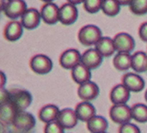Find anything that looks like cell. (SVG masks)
<instances>
[{"label": "cell", "mask_w": 147, "mask_h": 133, "mask_svg": "<svg viewBox=\"0 0 147 133\" xmlns=\"http://www.w3.org/2000/svg\"><path fill=\"white\" fill-rule=\"evenodd\" d=\"M9 102L18 111H25L32 102V95L25 89L9 90Z\"/></svg>", "instance_id": "6da1fadb"}, {"label": "cell", "mask_w": 147, "mask_h": 133, "mask_svg": "<svg viewBox=\"0 0 147 133\" xmlns=\"http://www.w3.org/2000/svg\"><path fill=\"white\" fill-rule=\"evenodd\" d=\"M102 38V32L95 25H86L78 32V40L84 46L96 45Z\"/></svg>", "instance_id": "7a4b0ae2"}, {"label": "cell", "mask_w": 147, "mask_h": 133, "mask_svg": "<svg viewBox=\"0 0 147 133\" xmlns=\"http://www.w3.org/2000/svg\"><path fill=\"white\" fill-rule=\"evenodd\" d=\"M30 67L37 75H47L53 70V61L47 55L37 54L30 59Z\"/></svg>", "instance_id": "3957f363"}, {"label": "cell", "mask_w": 147, "mask_h": 133, "mask_svg": "<svg viewBox=\"0 0 147 133\" xmlns=\"http://www.w3.org/2000/svg\"><path fill=\"white\" fill-rule=\"evenodd\" d=\"M109 118L114 123L119 125L130 122L131 119H132L131 107L126 104L113 105L109 109Z\"/></svg>", "instance_id": "277c9868"}, {"label": "cell", "mask_w": 147, "mask_h": 133, "mask_svg": "<svg viewBox=\"0 0 147 133\" xmlns=\"http://www.w3.org/2000/svg\"><path fill=\"white\" fill-rule=\"evenodd\" d=\"M113 42L115 46V50L118 52H131L135 47V41L132 37L125 33V32H121L118 33L113 38Z\"/></svg>", "instance_id": "5b68a950"}, {"label": "cell", "mask_w": 147, "mask_h": 133, "mask_svg": "<svg viewBox=\"0 0 147 133\" xmlns=\"http://www.w3.org/2000/svg\"><path fill=\"white\" fill-rule=\"evenodd\" d=\"M27 9V4L24 0H10L6 2L4 13L7 17L15 20L18 17H21Z\"/></svg>", "instance_id": "8992f818"}, {"label": "cell", "mask_w": 147, "mask_h": 133, "mask_svg": "<svg viewBox=\"0 0 147 133\" xmlns=\"http://www.w3.org/2000/svg\"><path fill=\"white\" fill-rule=\"evenodd\" d=\"M60 65L63 69L72 70L81 62V54L76 49H68L61 54L59 59Z\"/></svg>", "instance_id": "52a82bcc"}, {"label": "cell", "mask_w": 147, "mask_h": 133, "mask_svg": "<svg viewBox=\"0 0 147 133\" xmlns=\"http://www.w3.org/2000/svg\"><path fill=\"white\" fill-rule=\"evenodd\" d=\"M77 95L81 100L85 101V102H90L98 96L99 87L94 82H86L78 86Z\"/></svg>", "instance_id": "ba28073f"}, {"label": "cell", "mask_w": 147, "mask_h": 133, "mask_svg": "<svg viewBox=\"0 0 147 133\" xmlns=\"http://www.w3.org/2000/svg\"><path fill=\"white\" fill-rule=\"evenodd\" d=\"M121 84L126 88L133 93H139L144 88L145 83L142 78L133 73H127L121 78Z\"/></svg>", "instance_id": "9c48e42d"}, {"label": "cell", "mask_w": 147, "mask_h": 133, "mask_svg": "<svg viewBox=\"0 0 147 133\" xmlns=\"http://www.w3.org/2000/svg\"><path fill=\"white\" fill-rule=\"evenodd\" d=\"M78 17V10L75 5L65 3L59 8V21L63 25H72Z\"/></svg>", "instance_id": "30bf717a"}, {"label": "cell", "mask_w": 147, "mask_h": 133, "mask_svg": "<svg viewBox=\"0 0 147 133\" xmlns=\"http://www.w3.org/2000/svg\"><path fill=\"white\" fill-rule=\"evenodd\" d=\"M35 123L33 115L27 111H18L13 122V126L21 131H30L35 127Z\"/></svg>", "instance_id": "8fae6325"}, {"label": "cell", "mask_w": 147, "mask_h": 133, "mask_svg": "<svg viewBox=\"0 0 147 133\" xmlns=\"http://www.w3.org/2000/svg\"><path fill=\"white\" fill-rule=\"evenodd\" d=\"M59 8L54 3H45L40 8V17L44 23L54 25L59 21Z\"/></svg>", "instance_id": "7c38bea8"}, {"label": "cell", "mask_w": 147, "mask_h": 133, "mask_svg": "<svg viewBox=\"0 0 147 133\" xmlns=\"http://www.w3.org/2000/svg\"><path fill=\"white\" fill-rule=\"evenodd\" d=\"M56 121L64 130H71L77 125L78 118L76 111L72 108H63L60 110Z\"/></svg>", "instance_id": "4fadbf2b"}, {"label": "cell", "mask_w": 147, "mask_h": 133, "mask_svg": "<svg viewBox=\"0 0 147 133\" xmlns=\"http://www.w3.org/2000/svg\"><path fill=\"white\" fill-rule=\"evenodd\" d=\"M40 13L36 8H28L21 17V24L26 30H34L40 25Z\"/></svg>", "instance_id": "5bb4252c"}, {"label": "cell", "mask_w": 147, "mask_h": 133, "mask_svg": "<svg viewBox=\"0 0 147 133\" xmlns=\"http://www.w3.org/2000/svg\"><path fill=\"white\" fill-rule=\"evenodd\" d=\"M103 57L98 52L96 49H89L81 54V63L84 64L90 70L96 69L102 63Z\"/></svg>", "instance_id": "9a60e30c"}, {"label": "cell", "mask_w": 147, "mask_h": 133, "mask_svg": "<svg viewBox=\"0 0 147 133\" xmlns=\"http://www.w3.org/2000/svg\"><path fill=\"white\" fill-rule=\"evenodd\" d=\"M131 96V92L122 84L116 85L112 87L109 93V99L113 105L126 104Z\"/></svg>", "instance_id": "2e32d148"}, {"label": "cell", "mask_w": 147, "mask_h": 133, "mask_svg": "<svg viewBox=\"0 0 147 133\" xmlns=\"http://www.w3.org/2000/svg\"><path fill=\"white\" fill-rule=\"evenodd\" d=\"M23 26L21 22L11 20L6 25L4 29V37L8 41H16L21 38L23 34Z\"/></svg>", "instance_id": "e0dca14e"}, {"label": "cell", "mask_w": 147, "mask_h": 133, "mask_svg": "<svg viewBox=\"0 0 147 133\" xmlns=\"http://www.w3.org/2000/svg\"><path fill=\"white\" fill-rule=\"evenodd\" d=\"M76 114L77 116L78 120L83 122H87L93 117L96 116V108L90 102H83L76 105Z\"/></svg>", "instance_id": "ac0fdd59"}, {"label": "cell", "mask_w": 147, "mask_h": 133, "mask_svg": "<svg viewBox=\"0 0 147 133\" xmlns=\"http://www.w3.org/2000/svg\"><path fill=\"white\" fill-rule=\"evenodd\" d=\"M60 109L57 105L49 104L42 107L39 111V118L41 122L48 124L51 122L56 121Z\"/></svg>", "instance_id": "d6986e66"}, {"label": "cell", "mask_w": 147, "mask_h": 133, "mask_svg": "<svg viewBox=\"0 0 147 133\" xmlns=\"http://www.w3.org/2000/svg\"><path fill=\"white\" fill-rule=\"evenodd\" d=\"M95 49L98 50V52L102 56L103 58L110 57L111 55L116 52L115 46L113 42V39L109 37H102L98 43L95 45Z\"/></svg>", "instance_id": "ffe728a7"}, {"label": "cell", "mask_w": 147, "mask_h": 133, "mask_svg": "<svg viewBox=\"0 0 147 133\" xmlns=\"http://www.w3.org/2000/svg\"><path fill=\"white\" fill-rule=\"evenodd\" d=\"M72 79L78 85H82L86 82H88L91 79V70L88 69L81 62L72 69L71 72Z\"/></svg>", "instance_id": "44dd1931"}, {"label": "cell", "mask_w": 147, "mask_h": 133, "mask_svg": "<svg viewBox=\"0 0 147 133\" xmlns=\"http://www.w3.org/2000/svg\"><path fill=\"white\" fill-rule=\"evenodd\" d=\"M131 68L141 73L147 72V54L144 52H136L131 55Z\"/></svg>", "instance_id": "7402d4cb"}, {"label": "cell", "mask_w": 147, "mask_h": 133, "mask_svg": "<svg viewBox=\"0 0 147 133\" xmlns=\"http://www.w3.org/2000/svg\"><path fill=\"white\" fill-rule=\"evenodd\" d=\"M109 127L107 119L101 116L93 117L86 122V128L90 133H100L105 132Z\"/></svg>", "instance_id": "603a6c76"}, {"label": "cell", "mask_w": 147, "mask_h": 133, "mask_svg": "<svg viewBox=\"0 0 147 133\" xmlns=\"http://www.w3.org/2000/svg\"><path fill=\"white\" fill-rule=\"evenodd\" d=\"M18 112L16 107L8 101L0 107V121L5 124H13Z\"/></svg>", "instance_id": "cb8c5ba5"}, {"label": "cell", "mask_w": 147, "mask_h": 133, "mask_svg": "<svg viewBox=\"0 0 147 133\" xmlns=\"http://www.w3.org/2000/svg\"><path fill=\"white\" fill-rule=\"evenodd\" d=\"M113 65L121 72L129 70L131 68V55L128 52H118L113 58Z\"/></svg>", "instance_id": "d4e9b609"}, {"label": "cell", "mask_w": 147, "mask_h": 133, "mask_svg": "<svg viewBox=\"0 0 147 133\" xmlns=\"http://www.w3.org/2000/svg\"><path fill=\"white\" fill-rule=\"evenodd\" d=\"M131 118L139 123L147 122V105L144 104H134L131 107Z\"/></svg>", "instance_id": "484cf974"}, {"label": "cell", "mask_w": 147, "mask_h": 133, "mask_svg": "<svg viewBox=\"0 0 147 133\" xmlns=\"http://www.w3.org/2000/svg\"><path fill=\"white\" fill-rule=\"evenodd\" d=\"M101 10L106 16L115 17L121 11V5L116 0H103Z\"/></svg>", "instance_id": "4316f807"}, {"label": "cell", "mask_w": 147, "mask_h": 133, "mask_svg": "<svg viewBox=\"0 0 147 133\" xmlns=\"http://www.w3.org/2000/svg\"><path fill=\"white\" fill-rule=\"evenodd\" d=\"M130 6L131 13L137 16H142L147 13V0H132Z\"/></svg>", "instance_id": "83f0119b"}, {"label": "cell", "mask_w": 147, "mask_h": 133, "mask_svg": "<svg viewBox=\"0 0 147 133\" xmlns=\"http://www.w3.org/2000/svg\"><path fill=\"white\" fill-rule=\"evenodd\" d=\"M103 0H85L84 8L86 12L90 14H95L101 9Z\"/></svg>", "instance_id": "f1b7e54d"}, {"label": "cell", "mask_w": 147, "mask_h": 133, "mask_svg": "<svg viewBox=\"0 0 147 133\" xmlns=\"http://www.w3.org/2000/svg\"><path fill=\"white\" fill-rule=\"evenodd\" d=\"M44 133H64V128L57 121H53L46 124Z\"/></svg>", "instance_id": "f546056e"}, {"label": "cell", "mask_w": 147, "mask_h": 133, "mask_svg": "<svg viewBox=\"0 0 147 133\" xmlns=\"http://www.w3.org/2000/svg\"><path fill=\"white\" fill-rule=\"evenodd\" d=\"M119 133H141V130L134 124L128 122L119 125Z\"/></svg>", "instance_id": "4dcf8cb0"}, {"label": "cell", "mask_w": 147, "mask_h": 133, "mask_svg": "<svg viewBox=\"0 0 147 133\" xmlns=\"http://www.w3.org/2000/svg\"><path fill=\"white\" fill-rule=\"evenodd\" d=\"M138 32H139L140 39L144 42H147V22H144L140 25Z\"/></svg>", "instance_id": "1f68e13d"}, {"label": "cell", "mask_w": 147, "mask_h": 133, "mask_svg": "<svg viewBox=\"0 0 147 133\" xmlns=\"http://www.w3.org/2000/svg\"><path fill=\"white\" fill-rule=\"evenodd\" d=\"M9 101V90L0 88V107Z\"/></svg>", "instance_id": "d6a6232c"}, {"label": "cell", "mask_w": 147, "mask_h": 133, "mask_svg": "<svg viewBox=\"0 0 147 133\" xmlns=\"http://www.w3.org/2000/svg\"><path fill=\"white\" fill-rule=\"evenodd\" d=\"M6 83H7V76L4 72L0 71V88H4Z\"/></svg>", "instance_id": "836d02e7"}, {"label": "cell", "mask_w": 147, "mask_h": 133, "mask_svg": "<svg viewBox=\"0 0 147 133\" xmlns=\"http://www.w3.org/2000/svg\"><path fill=\"white\" fill-rule=\"evenodd\" d=\"M116 1L121 5V6H127V5H130L132 0H116Z\"/></svg>", "instance_id": "e575fe53"}, {"label": "cell", "mask_w": 147, "mask_h": 133, "mask_svg": "<svg viewBox=\"0 0 147 133\" xmlns=\"http://www.w3.org/2000/svg\"><path fill=\"white\" fill-rule=\"evenodd\" d=\"M68 3L73 4V5H78V4H81V3H84L85 0H67Z\"/></svg>", "instance_id": "d590c367"}, {"label": "cell", "mask_w": 147, "mask_h": 133, "mask_svg": "<svg viewBox=\"0 0 147 133\" xmlns=\"http://www.w3.org/2000/svg\"><path fill=\"white\" fill-rule=\"evenodd\" d=\"M5 5H6V0H0V13L4 11Z\"/></svg>", "instance_id": "8d00e7d4"}, {"label": "cell", "mask_w": 147, "mask_h": 133, "mask_svg": "<svg viewBox=\"0 0 147 133\" xmlns=\"http://www.w3.org/2000/svg\"><path fill=\"white\" fill-rule=\"evenodd\" d=\"M41 1H43L44 3H52L53 0H41Z\"/></svg>", "instance_id": "74e56055"}, {"label": "cell", "mask_w": 147, "mask_h": 133, "mask_svg": "<svg viewBox=\"0 0 147 133\" xmlns=\"http://www.w3.org/2000/svg\"><path fill=\"white\" fill-rule=\"evenodd\" d=\"M144 98H145V101H146V102H147V90H146L145 94H144Z\"/></svg>", "instance_id": "f35d334b"}, {"label": "cell", "mask_w": 147, "mask_h": 133, "mask_svg": "<svg viewBox=\"0 0 147 133\" xmlns=\"http://www.w3.org/2000/svg\"><path fill=\"white\" fill-rule=\"evenodd\" d=\"M7 1H10V0H6V2H7Z\"/></svg>", "instance_id": "ab89813d"}, {"label": "cell", "mask_w": 147, "mask_h": 133, "mask_svg": "<svg viewBox=\"0 0 147 133\" xmlns=\"http://www.w3.org/2000/svg\"><path fill=\"white\" fill-rule=\"evenodd\" d=\"M100 133H107V132H106V131H105V132H100Z\"/></svg>", "instance_id": "60d3db41"}]
</instances>
